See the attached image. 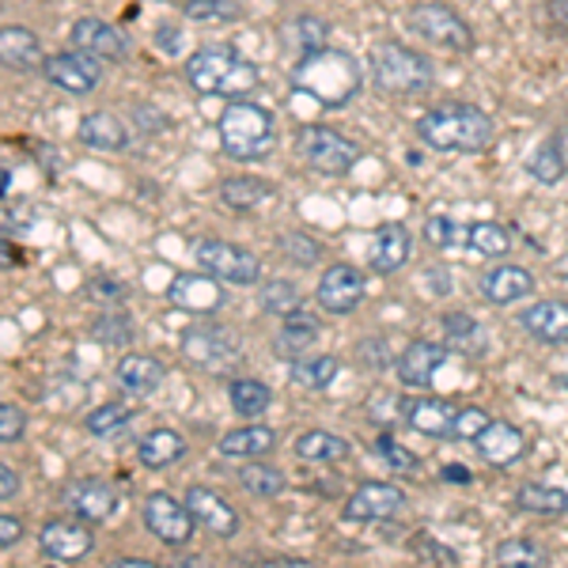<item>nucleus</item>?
Listing matches in <instances>:
<instances>
[{
  "label": "nucleus",
  "mask_w": 568,
  "mask_h": 568,
  "mask_svg": "<svg viewBox=\"0 0 568 568\" xmlns=\"http://www.w3.org/2000/svg\"><path fill=\"white\" fill-rule=\"evenodd\" d=\"M8 186H12V175H8V171H4V168H0V197H4V194H8Z\"/></svg>",
  "instance_id": "e2e57ef3"
},
{
  "label": "nucleus",
  "mask_w": 568,
  "mask_h": 568,
  "mask_svg": "<svg viewBox=\"0 0 568 568\" xmlns=\"http://www.w3.org/2000/svg\"><path fill=\"white\" fill-rule=\"evenodd\" d=\"M122 568H152V561H141V557H125V561H118Z\"/></svg>",
  "instance_id": "680f3d73"
},
{
  "label": "nucleus",
  "mask_w": 568,
  "mask_h": 568,
  "mask_svg": "<svg viewBox=\"0 0 568 568\" xmlns=\"http://www.w3.org/2000/svg\"><path fill=\"white\" fill-rule=\"evenodd\" d=\"M23 262H27V254L20 251V246L0 240V270H16V265H23Z\"/></svg>",
  "instance_id": "4d7b16f0"
},
{
  "label": "nucleus",
  "mask_w": 568,
  "mask_h": 568,
  "mask_svg": "<svg viewBox=\"0 0 568 568\" xmlns=\"http://www.w3.org/2000/svg\"><path fill=\"white\" fill-rule=\"evenodd\" d=\"M447 361V349L436 342H414L406 353L398 356V375L406 387H428L439 364Z\"/></svg>",
  "instance_id": "b1692460"
},
{
  "label": "nucleus",
  "mask_w": 568,
  "mask_h": 568,
  "mask_svg": "<svg viewBox=\"0 0 568 568\" xmlns=\"http://www.w3.org/2000/svg\"><path fill=\"white\" fill-rule=\"evenodd\" d=\"M220 201H224L227 209L246 213V209H258L265 201H273V186L262 179H227V182H220Z\"/></svg>",
  "instance_id": "473e14b6"
},
{
  "label": "nucleus",
  "mask_w": 568,
  "mask_h": 568,
  "mask_svg": "<svg viewBox=\"0 0 568 568\" xmlns=\"http://www.w3.org/2000/svg\"><path fill=\"white\" fill-rule=\"evenodd\" d=\"M197 262L205 265V273H213L216 281H227V284H254L262 277V262L254 258L251 251L235 243H224V240H201L194 246Z\"/></svg>",
  "instance_id": "1a4fd4ad"
},
{
  "label": "nucleus",
  "mask_w": 568,
  "mask_h": 568,
  "mask_svg": "<svg viewBox=\"0 0 568 568\" xmlns=\"http://www.w3.org/2000/svg\"><path fill=\"white\" fill-rule=\"evenodd\" d=\"M91 296L103 300V304H122V284L118 281H91Z\"/></svg>",
  "instance_id": "5fc2aeb1"
},
{
  "label": "nucleus",
  "mask_w": 568,
  "mask_h": 568,
  "mask_svg": "<svg viewBox=\"0 0 568 568\" xmlns=\"http://www.w3.org/2000/svg\"><path fill=\"white\" fill-rule=\"evenodd\" d=\"M565 387H568V379H565Z\"/></svg>",
  "instance_id": "69168bd1"
},
{
  "label": "nucleus",
  "mask_w": 568,
  "mask_h": 568,
  "mask_svg": "<svg viewBox=\"0 0 568 568\" xmlns=\"http://www.w3.org/2000/svg\"><path fill=\"white\" fill-rule=\"evenodd\" d=\"M42 72L53 88L69 91V95H91L103 80V65L99 58H91L84 50H72V53H53V58L42 61Z\"/></svg>",
  "instance_id": "9d476101"
},
{
  "label": "nucleus",
  "mask_w": 568,
  "mask_h": 568,
  "mask_svg": "<svg viewBox=\"0 0 568 568\" xmlns=\"http://www.w3.org/2000/svg\"><path fill=\"white\" fill-rule=\"evenodd\" d=\"M364 300V273L356 265H329L318 281V307L329 315H349Z\"/></svg>",
  "instance_id": "2eb2a0df"
},
{
  "label": "nucleus",
  "mask_w": 568,
  "mask_h": 568,
  "mask_svg": "<svg viewBox=\"0 0 568 568\" xmlns=\"http://www.w3.org/2000/svg\"><path fill=\"white\" fill-rule=\"evenodd\" d=\"M171 304L182 311H194V315H205V311L224 307V288L216 284L213 273H179L168 288Z\"/></svg>",
  "instance_id": "dca6fc26"
},
{
  "label": "nucleus",
  "mask_w": 568,
  "mask_h": 568,
  "mask_svg": "<svg viewBox=\"0 0 568 568\" xmlns=\"http://www.w3.org/2000/svg\"><path fill=\"white\" fill-rule=\"evenodd\" d=\"M337 375V356H311V361H296L292 368V383L307 390H326Z\"/></svg>",
  "instance_id": "f704fd0d"
},
{
  "label": "nucleus",
  "mask_w": 568,
  "mask_h": 568,
  "mask_svg": "<svg viewBox=\"0 0 568 568\" xmlns=\"http://www.w3.org/2000/svg\"><path fill=\"white\" fill-rule=\"evenodd\" d=\"M122 425H130V409L125 406H99L95 414H88V433L95 436H106Z\"/></svg>",
  "instance_id": "de8ad7c7"
},
{
  "label": "nucleus",
  "mask_w": 568,
  "mask_h": 568,
  "mask_svg": "<svg viewBox=\"0 0 568 568\" xmlns=\"http://www.w3.org/2000/svg\"><path fill=\"white\" fill-rule=\"evenodd\" d=\"M444 481L466 485V481H470V470H466V466H444Z\"/></svg>",
  "instance_id": "052dcab7"
},
{
  "label": "nucleus",
  "mask_w": 568,
  "mask_h": 568,
  "mask_svg": "<svg viewBox=\"0 0 568 568\" xmlns=\"http://www.w3.org/2000/svg\"><path fill=\"white\" fill-rule=\"evenodd\" d=\"M474 447H478L481 459L493 463V466L519 463L527 455L524 433H519L516 425H508V420H489V425H485V433L474 439Z\"/></svg>",
  "instance_id": "6ab92c4d"
},
{
  "label": "nucleus",
  "mask_w": 568,
  "mask_h": 568,
  "mask_svg": "<svg viewBox=\"0 0 568 568\" xmlns=\"http://www.w3.org/2000/svg\"><path fill=\"white\" fill-rule=\"evenodd\" d=\"M417 136L436 152H481L493 141V118L470 103H447L420 118Z\"/></svg>",
  "instance_id": "f257e3e1"
},
{
  "label": "nucleus",
  "mask_w": 568,
  "mask_h": 568,
  "mask_svg": "<svg viewBox=\"0 0 568 568\" xmlns=\"http://www.w3.org/2000/svg\"><path fill=\"white\" fill-rule=\"evenodd\" d=\"M372 80L387 95H420L433 88V65L425 53L406 50L398 42H383L372 50Z\"/></svg>",
  "instance_id": "39448f33"
},
{
  "label": "nucleus",
  "mask_w": 568,
  "mask_h": 568,
  "mask_svg": "<svg viewBox=\"0 0 568 568\" xmlns=\"http://www.w3.org/2000/svg\"><path fill=\"white\" fill-rule=\"evenodd\" d=\"M565 155H561V149H557V141H549V144H542L535 155H530V175H535L542 186H557V182L565 179Z\"/></svg>",
  "instance_id": "79ce46f5"
},
{
  "label": "nucleus",
  "mask_w": 568,
  "mask_h": 568,
  "mask_svg": "<svg viewBox=\"0 0 568 568\" xmlns=\"http://www.w3.org/2000/svg\"><path fill=\"white\" fill-rule=\"evenodd\" d=\"M281 251H284V258L296 262V265H315L318 254H323V246H318L315 240H307L304 232H292L281 240Z\"/></svg>",
  "instance_id": "c03bdc74"
},
{
  "label": "nucleus",
  "mask_w": 568,
  "mask_h": 568,
  "mask_svg": "<svg viewBox=\"0 0 568 568\" xmlns=\"http://www.w3.org/2000/svg\"><path fill=\"white\" fill-rule=\"evenodd\" d=\"M375 455H379L383 463L390 466V470H398V474H409V470H417L420 459L409 447H402L398 439H390V436H379L375 439Z\"/></svg>",
  "instance_id": "37998d69"
},
{
  "label": "nucleus",
  "mask_w": 568,
  "mask_h": 568,
  "mask_svg": "<svg viewBox=\"0 0 568 568\" xmlns=\"http://www.w3.org/2000/svg\"><path fill=\"white\" fill-rule=\"evenodd\" d=\"M80 141L99 152H122L125 141H130V133H125V125L118 122L114 114L95 110V114H88L84 122H80Z\"/></svg>",
  "instance_id": "bb28decb"
},
{
  "label": "nucleus",
  "mask_w": 568,
  "mask_h": 568,
  "mask_svg": "<svg viewBox=\"0 0 568 568\" xmlns=\"http://www.w3.org/2000/svg\"><path fill=\"white\" fill-rule=\"evenodd\" d=\"M61 500H65L72 516L88 519V524H103L118 508V493L106 481H72Z\"/></svg>",
  "instance_id": "a211bd4d"
},
{
  "label": "nucleus",
  "mask_w": 568,
  "mask_h": 568,
  "mask_svg": "<svg viewBox=\"0 0 568 568\" xmlns=\"http://www.w3.org/2000/svg\"><path fill=\"white\" fill-rule=\"evenodd\" d=\"M0 65L27 72L42 65V42L27 27H0Z\"/></svg>",
  "instance_id": "a878e982"
},
{
  "label": "nucleus",
  "mask_w": 568,
  "mask_h": 568,
  "mask_svg": "<svg viewBox=\"0 0 568 568\" xmlns=\"http://www.w3.org/2000/svg\"><path fill=\"white\" fill-rule=\"evenodd\" d=\"M23 538V524L16 516H0V549L16 546Z\"/></svg>",
  "instance_id": "6e6d98bb"
},
{
  "label": "nucleus",
  "mask_w": 568,
  "mask_h": 568,
  "mask_svg": "<svg viewBox=\"0 0 568 568\" xmlns=\"http://www.w3.org/2000/svg\"><path fill=\"white\" fill-rule=\"evenodd\" d=\"M318 329L323 326H318L315 315L292 311V315H284V329L277 334V342H273V349H277V356H284V361H296V356L318 337Z\"/></svg>",
  "instance_id": "cd10ccee"
},
{
  "label": "nucleus",
  "mask_w": 568,
  "mask_h": 568,
  "mask_svg": "<svg viewBox=\"0 0 568 568\" xmlns=\"http://www.w3.org/2000/svg\"><path fill=\"white\" fill-rule=\"evenodd\" d=\"M277 444V433L265 425H246V428H235V433H227L220 439V455H227V459H258L265 455L270 447Z\"/></svg>",
  "instance_id": "c85d7f7f"
},
{
  "label": "nucleus",
  "mask_w": 568,
  "mask_h": 568,
  "mask_svg": "<svg viewBox=\"0 0 568 568\" xmlns=\"http://www.w3.org/2000/svg\"><path fill=\"white\" fill-rule=\"evenodd\" d=\"M39 546L45 557L69 565L95 549V535L88 530V519H80V516L77 519H50V524L39 530Z\"/></svg>",
  "instance_id": "9b49d317"
},
{
  "label": "nucleus",
  "mask_w": 568,
  "mask_h": 568,
  "mask_svg": "<svg viewBox=\"0 0 568 568\" xmlns=\"http://www.w3.org/2000/svg\"><path fill=\"white\" fill-rule=\"evenodd\" d=\"M144 527L160 538L163 546H186L194 538V511L186 500H175L171 493H149L144 497Z\"/></svg>",
  "instance_id": "6e6552de"
},
{
  "label": "nucleus",
  "mask_w": 568,
  "mask_h": 568,
  "mask_svg": "<svg viewBox=\"0 0 568 568\" xmlns=\"http://www.w3.org/2000/svg\"><path fill=\"white\" fill-rule=\"evenodd\" d=\"M27 428V417L23 409L8 406V402H0V444H12V439H20Z\"/></svg>",
  "instance_id": "8fccbe9b"
},
{
  "label": "nucleus",
  "mask_w": 568,
  "mask_h": 568,
  "mask_svg": "<svg viewBox=\"0 0 568 568\" xmlns=\"http://www.w3.org/2000/svg\"><path fill=\"white\" fill-rule=\"evenodd\" d=\"M353 444L345 436H334V433H323V428H315V433H304L296 439V455L307 463H342L349 459Z\"/></svg>",
  "instance_id": "2f4dec72"
},
{
  "label": "nucleus",
  "mask_w": 568,
  "mask_h": 568,
  "mask_svg": "<svg viewBox=\"0 0 568 568\" xmlns=\"http://www.w3.org/2000/svg\"><path fill=\"white\" fill-rule=\"evenodd\" d=\"M361 353H364V364H372V368H387V364H390L387 342H364Z\"/></svg>",
  "instance_id": "864d4df0"
},
{
  "label": "nucleus",
  "mask_w": 568,
  "mask_h": 568,
  "mask_svg": "<svg viewBox=\"0 0 568 568\" xmlns=\"http://www.w3.org/2000/svg\"><path fill=\"white\" fill-rule=\"evenodd\" d=\"M409 27L420 34L425 42L439 45V50L452 53H470L474 50V31L459 20V12H452L447 4H417L409 12Z\"/></svg>",
  "instance_id": "0eeeda50"
},
{
  "label": "nucleus",
  "mask_w": 568,
  "mask_h": 568,
  "mask_svg": "<svg viewBox=\"0 0 568 568\" xmlns=\"http://www.w3.org/2000/svg\"><path fill=\"white\" fill-rule=\"evenodd\" d=\"M546 16L561 27V31H568V0H546Z\"/></svg>",
  "instance_id": "bf43d9fd"
},
{
  "label": "nucleus",
  "mask_w": 568,
  "mask_h": 568,
  "mask_svg": "<svg viewBox=\"0 0 568 568\" xmlns=\"http://www.w3.org/2000/svg\"><path fill=\"white\" fill-rule=\"evenodd\" d=\"M489 414L485 409H478V406H466V409H459L455 414V425H452V436L455 439H478L481 433H485V425H489Z\"/></svg>",
  "instance_id": "49530a36"
},
{
  "label": "nucleus",
  "mask_w": 568,
  "mask_h": 568,
  "mask_svg": "<svg viewBox=\"0 0 568 568\" xmlns=\"http://www.w3.org/2000/svg\"><path fill=\"white\" fill-rule=\"evenodd\" d=\"M258 300H262V307L270 311V315H281V318L304 307V292H300L292 281H265Z\"/></svg>",
  "instance_id": "4c0bfd02"
},
{
  "label": "nucleus",
  "mask_w": 568,
  "mask_h": 568,
  "mask_svg": "<svg viewBox=\"0 0 568 568\" xmlns=\"http://www.w3.org/2000/svg\"><path fill=\"white\" fill-rule=\"evenodd\" d=\"M16 493H20V478H16V474H12V466L0 463V500L16 497Z\"/></svg>",
  "instance_id": "13d9d810"
},
{
  "label": "nucleus",
  "mask_w": 568,
  "mask_h": 568,
  "mask_svg": "<svg viewBox=\"0 0 568 568\" xmlns=\"http://www.w3.org/2000/svg\"><path fill=\"white\" fill-rule=\"evenodd\" d=\"M118 383H122V390L130 394H152L160 390V383L168 379V372H163V364L155 361V356H144V353H125L122 361H118Z\"/></svg>",
  "instance_id": "393cba45"
},
{
  "label": "nucleus",
  "mask_w": 568,
  "mask_h": 568,
  "mask_svg": "<svg viewBox=\"0 0 568 568\" xmlns=\"http://www.w3.org/2000/svg\"><path fill=\"white\" fill-rule=\"evenodd\" d=\"M516 504L530 516H561V511H568V493L554 489V485H524L516 493Z\"/></svg>",
  "instance_id": "72a5a7b5"
},
{
  "label": "nucleus",
  "mask_w": 568,
  "mask_h": 568,
  "mask_svg": "<svg viewBox=\"0 0 568 568\" xmlns=\"http://www.w3.org/2000/svg\"><path fill=\"white\" fill-rule=\"evenodd\" d=\"M409 232L402 224H383L379 232L372 235V246H368V262L375 273H398L402 265L409 262Z\"/></svg>",
  "instance_id": "4be33fe9"
},
{
  "label": "nucleus",
  "mask_w": 568,
  "mask_h": 568,
  "mask_svg": "<svg viewBox=\"0 0 568 568\" xmlns=\"http://www.w3.org/2000/svg\"><path fill=\"white\" fill-rule=\"evenodd\" d=\"M220 149L232 160H262L273 149V114L258 103L232 99L220 114Z\"/></svg>",
  "instance_id": "20e7f679"
},
{
  "label": "nucleus",
  "mask_w": 568,
  "mask_h": 568,
  "mask_svg": "<svg viewBox=\"0 0 568 568\" xmlns=\"http://www.w3.org/2000/svg\"><path fill=\"white\" fill-rule=\"evenodd\" d=\"M141 463L149 466V470H163V466H175L182 455H186V439L179 433H171V428H155L141 439Z\"/></svg>",
  "instance_id": "7c9ffc66"
},
{
  "label": "nucleus",
  "mask_w": 568,
  "mask_h": 568,
  "mask_svg": "<svg viewBox=\"0 0 568 568\" xmlns=\"http://www.w3.org/2000/svg\"><path fill=\"white\" fill-rule=\"evenodd\" d=\"M186 80L201 95H227L243 99L258 88V65L232 50V45H201L194 58L186 61Z\"/></svg>",
  "instance_id": "7ed1b4c3"
},
{
  "label": "nucleus",
  "mask_w": 568,
  "mask_h": 568,
  "mask_svg": "<svg viewBox=\"0 0 568 568\" xmlns=\"http://www.w3.org/2000/svg\"><path fill=\"white\" fill-rule=\"evenodd\" d=\"M182 16L194 23H232L240 20V4L235 0H186Z\"/></svg>",
  "instance_id": "ea45409f"
},
{
  "label": "nucleus",
  "mask_w": 568,
  "mask_h": 568,
  "mask_svg": "<svg viewBox=\"0 0 568 568\" xmlns=\"http://www.w3.org/2000/svg\"><path fill=\"white\" fill-rule=\"evenodd\" d=\"M493 557H497V565H511V568H538L549 561L546 549L527 542V538H508V542L493 549Z\"/></svg>",
  "instance_id": "e433bc0d"
},
{
  "label": "nucleus",
  "mask_w": 568,
  "mask_h": 568,
  "mask_svg": "<svg viewBox=\"0 0 568 568\" xmlns=\"http://www.w3.org/2000/svg\"><path fill=\"white\" fill-rule=\"evenodd\" d=\"M557 273H565V277H568V254L561 258V265H557Z\"/></svg>",
  "instance_id": "0e129e2a"
},
{
  "label": "nucleus",
  "mask_w": 568,
  "mask_h": 568,
  "mask_svg": "<svg viewBox=\"0 0 568 568\" xmlns=\"http://www.w3.org/2000/svg\"><path fill=\"white\" fill-rule=\"evenodd\" d=\"M296 34H300V50L311 53V50H323L326 45L329 27L318 20V16H304V20H296Z\"/></svg>",
  "instance_id": "09e8293b"
},
{
  "label": "nucleus",
  "mask_w": 568,
  "mask_h": 568,
  "mask_svg": "<svg viewBox=\"0 0 568 568\" xmlns=\"http://www.w3.org/2000/svg\"><path fill=\"white\" fill-rule=\"evenodd\" d=\"M72 45L91 53V58H106V61H122L130 58V39H125L122 27L106 23V20H77L72 23Z\"/></svg>",
  "instance_id": "4468645a"
},
{
  "label": "nucleus",
  "mask_w": 568,
  "mask_h": 568,
  "mask_svg": "<svg viewBox=\"0 0 568 568\" xmlns=\"http://www.w3.org/2000/svg\"><path fill=\"white\" fill-rule=\"evenodd\" d=\"M466 243H470L478 254H489V258H500V254H508L511 235L504 232L500 224H470V227H466Z\"/></svg>",
  "instance_id": "a19ab883"
},
{
  "label": "nucleus",
  "mask_w": 568,
  "mask_h": 568,
  "mask_svg": "<svg viewBox=\"0 0 568 568\" xmlns=\"http://www.w3.org/2000/svg\"><path fill=\"white\" fill-rule=\"evenodd\" d=\"M406 508V493L390 481H364L345 504V516L356 524H375V519H390Z\"/></svg>",
  "instance_id": "ddd939ff"
},
{
  "label": "nucleus",
  "mask_w": 568,
  "mask_h": 568,
  "mask_svg": "<svg viewBox=\"0 0 568 568\" xmlns=\"http://www.w3.org/2000/svg\"><path fill=\"white\" fill-rule=\"evenodd\" d=\"M535 292V277L524 270V265H497L481 277V296L489 300L493 307H508L516 300H524Z\"/></svg>",
  "instance_id": "aec40b11"
},
{
  "label": "nucleus",
  "mask_w": 568,
  "mask_h": 568,
  "mask_svg": "<svg viewBox=\"0 0 568 568\" xmlns=\"http://www.w3.org/2000/svg\"><path fill=\"white\" fill-rule=\"evenodd\" d=\"M439 326H444V337H447V349L455 353H466V356H478L485 349V329L474 315H466V311H455V315H444L439 318Z\"/></svg>",
  "instance_id": "c756f323"
},
{
  "label": "nucleus",
  "mask_w": 568,
  "mask_h": 568,
  "mask_svg": "<svg viewBox=\"0 0 568 568\" xmlns=\"http://www.w3.org/2000/svg\"><path fill=\"white\" fill-rule=\"evenodd\" d=\"M270 387L258 379H235L232 383V406H235V414H243V417H258L265 414V406H270Z\"/></svg>",
  "instance_id": "58836bf2"
},
{
  "label": "nucleus",
  "mask_w": 568,
  "mask_h": 568,
  "mask_svg": "<svg viewBox=\"0 0 568 568\" xmlns=\"http://www.w3.org/2000/svg\"><path fill=\"white\" fill-rule=\"evenodd\" d=\"M240 481L246 493L254 497H281L284 493V474L277 466H262V463H246L240 470Z\"/></svg>",
  "instance_id": "c9c22d12"
},
{
  "label": "nucleus",
  "mask_w": 568,
  "mask_h": 568,
  "mask_svg": "<svg viewBox=\"0 0 568 568\" xmlns=\"http://www.w3.org/2000/svg\"><path fill=\"white\" fill-rule=\"evenodd\" d=\"M91 334H95L103 345H130L133 329H130V318H122V315H103L95 326H91Z\"/></svg>",
  "instance_id": "a18cd8bd"
},
{
  "label": "nucleus",
  "mask_w": 568,
  "mask_h": 568,
  "mask_svg": "<svg viewBox=\"0 0 568 568\" xmlns=\"http://www.w3.org/2000/svg\"><path fill=\"white\" fill-rule=\"evenodd\" d=\"M186 504H190V511H194L197 527H205L209 535L232 538L235 530H240V516H235L232 504L220 497V493L205 489V485H194V489L186 493Z\"/></svg>",
  "instance_id": "f3484780"
},
{
  "label": "nucleus",
  "mask_w": 568,
  "mask_h": 568,
  "mask_svg": "<svg viewBox=\"0 0 568 568\" xmlns=\"http://www.w3.org/2000/svg\"><path fill=\"white\" fill-rule=\"evenodd\" d=\"M292 84L300 91H307V95H315L318 103L342 106L361 91V65H356V58H349L345 50L323 45V50L304 53V61L292 69Z\"/></svg>",
  "instance_id": "f03ea898"
},
{
  "label": "nucleus",
  "mask_w": 568,
  "mask_h": 568,
  "mask_svg": "<svg viewBox=\"0 0 568 568\" xmlns=\"http://www.w3.org/2000/svg\"><path fill=\"white\" fill-rule=\"evenodd\" d=\"M414 554H425V557H433V561H439V565H455L459 557L452 554L447 546H436L433 538H417L414 542Z\"/></svg>",
  "instance_id": "603ef678"
},
{
  "label": "nucleus",
  "mask_w": 568,
  "mask_h": 568,
  "mask_svg": "<svg viewBox=\"0 0 568 568\" xmlns=\"http://www.w3.org/2000/svg\"><path fill=\"white\" fill-rule=\"evenodd\" d=\"M182 353L197 364V368L209 372H224L232 361H240V342H235L227 329L216 326H194L186 337H182Z\"/></svg>",
  "instance_id": "f8f14e48"
},
{
  "label": "nucleus",
  "mask_w": 568,
  "mask_h": 568,
  "mask_svg": "<svg viewBox=\"0 0 568 568\" xmlns=\"http://www.w3.org/2000/svg\"><path fill=\"white\" fill-rule=\"evenodd\" d=\"M300 155L318 171V175H345V171L356 168L361 160V144H353L345 133L329 130V125H304L296 136Z\"/></svg>",
  "instance_id": "423d86ee"
},
{
  "label": "nucleus",
  "mask_w": 568,
  "mask_h": 568,
  "mask_svg": "<svg viewBox=\"0 0 568 568\" xmlns=\"http://www.w3.org/2000/svg\"><path fill=\"white\" fill-rule=\"evenodd\" d=\"M402 414H406V425L420 436H452L459 409H452L444 398H414L402 406Z\"/></svg>",
  "instance_id": "5701e85b"
},
{
  "label": "nucleus",
  "mask_w": 568,
  "mask_h": 568,
  "mask_svg": "<svg viewBox=\"0 0 568 568\" xmlns=\"http://www.w3.org/2000/svg\"><path fill=\"white\" fill-rule=\"evenodd\" d=\"M519 323L530 337H538V342H549V345H561L568 342V304L561 300H538V304H530L524 315H519Z\"/></svg>",
  "instance_id": "412c9836"
},
{
  "label": "nucleus",
  "mask_w": 568,
  "mask_h": 568,
  "mask_svg": "<svg viewBox=\"0 0 568 568\" xmlns=\"http://www.w3.org/2000/svg\"><path fill=\"white\" fill-rule=\"evenodd\" d=\"M425 240L433 243V246H439V251H444V246H452L455 243V224L447 216H433L425 224Z\"/></svg>",
  "instance_id": "3c124183"
}]
</instances>
